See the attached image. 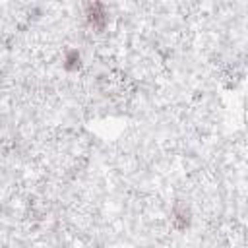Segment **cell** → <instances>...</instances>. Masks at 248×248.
<instances>
[{
	"label": "cell",
	"instance_id": "6da1fadb",
	"mask_svg": "<svg viewBox=\"0 0 248 248\" xmlns=\"http://www.w3.org/2000/svg\"><path fill=\"white\" fill-rule=\"evenodd\" d=\"M83 17L87 27L95 29V31H105L110 19V12L107 8V4L103 2H89L83 6Z\"/></svg>",
	"mask_w": 248,
	"mask_h": 248
},
{
	"label": "cell",
	"instance_id": "7a4b0ae2",
	"mask_svg": "<svg viewBox=\"0 0 248 248\" xmlns=\"http://www.w3.org/2000/svg\"><path fill=\"white\" fill-rule=\"evenodd\" d=\"M170 223L176 231H186L192 225V213L184 203H174L170 211Z\"/></svg>",
	"mask_w": 248,
	"mask_h": 248
},
{
	"label": "cell",
	"instance_id": "3957f363",
	"mask_svg": "<svg viewBox=\"0 0 248 248\" xmlns=\"http://www.w3.org/2000/svg\"><path fill=\"white\" fill-rule=\"evenodd\" d=\"M83 64V58H81V52L78 48H68L64 52V58H62V68L66 72H78Z\"/></svg>",
	"mask_w": 248,
	"mask_h": 248
}]
</instances>
